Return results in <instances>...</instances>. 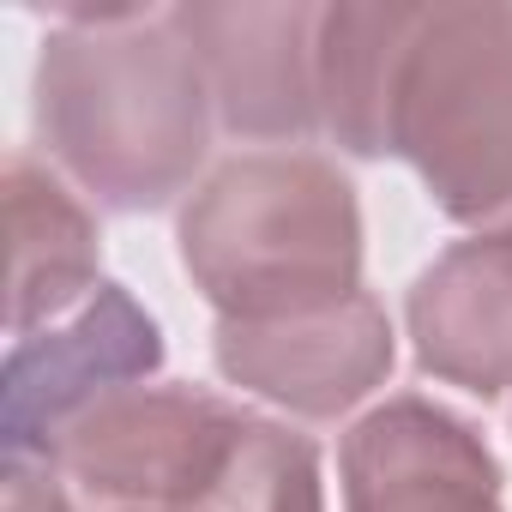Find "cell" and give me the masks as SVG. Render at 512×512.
<instances>
[{
    "label": "cell",
    "instance_id": "1",
    "mask_svg": "<svg viewBox=\"0 0 512 512\" xmlns=\"http://www.w3.org/2000/svg\"><path fill=\"white\" fill-rule=\"evenodd\" d=\"M37 139L103 211H163L211 145V91L169 7H67L37 55Z\"/></svg>",
    "mask_w": 512,
    "mask_h": 512
},
{
    "label": "cell",
    "instance_id": "2",
    "mask_svg": "<svg viewBox=\"0 0 512 512\" xmlns=\"http://www.w3.org/2000/svg\"><path fill=\"white\" fill-rule=\"evenodd\" d=\"M175 241L217 320H272L362 290L356 181L320 151L223 157L187 193Z\"/></svg>",
    "mask_w": 512,
    "mask_h": 512
},
{
    "label": "cell",
    "instance_id": "3",
    "mask_svg": "<svg viewBox=\"0 0 512 512\" xmlns=\"http://www.w3.org/2000/svg\"><path fill=\"white\" fill-rule=\"evenodd\" d=\"M386 157H404L452 223H512V0H416Z\"/></svg>",
    "mask_w": 512,
    "mask_h": 512
},
{
    "label": "cell",
    "instance_id": "4",
    "mask_svg": "<svg viewBox=\"0 0 512 512\" xmlns=\"http://www.w3.org/2000/svg\"><path fill=\"white\" fill-rule=\"evenodd\" d=\"M253 410L205 386H133L97 404L37 464H55L97 512H181L223 470Z\"/></svg>",
    "mask_w": 512,
    "mask_h": 512
},
{
    "label": "cell",
    "instance_id": "5",
    "mask_svg": "<svg viewBox=\"0 0 512 512\" xmlns=\"http://www.w3.org/2000/svg\"><path fill=\"white\" fill-rule=\"evenodd\" d=\"M163 368L157 320L121 290L97 284L73 314L13 338L0 368V446L7 458H49L73 422Z\"/></svg>",
    "mask_w": 512,
    "mask_h": 512
},
{
    "label": "cell",
    "instance_id": "6",
    "mask_svg": "<svg viewBox=\"0 0 512 512\" xmlns=\"http://www.w3.org/2000/svg\"><path fill=\"white\" fill-rule=\"evenodd\" d=\"M211 362L229 386L266 398L290 416L332 422L386 386L398 338L374 290L272 314V320H217Z\"/></svg>",
    "mask_w": 512,
    "mask_h": 512
},
{
    "label": "cell",
    "instance_id": "7",
    "mask_svg": "<svg viewBox=\"0 0 512 512\" xmlns=\"http://www.w3.org/2000/svg\"><path fill=\"white\" fill-rule=\"evenodd\" d=\"M175 31L199 55L217 127L235 139L320 133V7L308 0H181Z\"/></svg>",
    "mask_w": 512,
    "mask_h": 512
},
{
    "label": "cell",
    "instance_id": "8",
    "mask_svg": "<svg viewBox=\"0 0 512 512\" xmlns=\"http://www.w3.org/2000/svg\"><path fill=\"white\" fill-rule=\"evenodd\" d=\"M344 512H506L500 464L476 422L398 392L350 422L338 446Z\"/></svg>",
    "mask_w": 512,
    "mask_h": 512
},
{
    "label": "cell",
    "instance_id": "9",
    "mask_svg": "<svg viewBox=\"0 0 512 512\" xmlns=\"http://www.w3.org/2000/svg\"><path fill=\"white\" fill-rule=\"evenodd\" d=\"M404 326L422 374L482 404L512 392V223L476 229L422 266Z\"/></svg>",
    "mask_w": 512,
    "mask_h": 512
},
{
    "label": "cell",
    "instance_id": "10",
    "mask_svg": "<svg viewBox=\"0 0 512 512\" xmlns=\"http://www.w3.org/2000/svg\"><path fill=\"white\" fill-rule=\"evenodd\" d=\"M7 223H13V284H7V332L31 338L73 314L103 278V235L79 193L37 163L31 151L7 157Z\"/></svg>",
    "mask_w": 512,
    "mask_h": 512
},
{
    "label": "cell",
    "instance_id": "11",
    "mask_svg": "<svg viewBox=\"0 0 512 512\" xmlns=\"http://www.w3.org/2000/svg\"><path fill=\"white\" fill-rule=\"evenodd\" d=\"M416 0L320 7V133L350 157H386V109Z\"/></svg>",
    "mask_w": 512,
    "mask_h": 512
},
{
    "label": "cell",
    "instance_id": "12",
    "mask_svg": "<svg viewBox=\"0 0 512 512\" xmlns=\"http://www.w3.org/2000/svg\"><path fill=\"white\" fill-rule=\"evenodd\" d=\"M181 512H326L320 446L290 422L253 416L229 446L223 470L211 476V488Z\"/></svg>",
    "mask_w": 512,
    "mask_h": 512
},
{
    "label": "cell",
    "instance_id": "13",
    "mask_svg": "<svg viewBox=\"0 0 512 512\" xmlns=\"http://www.w3.org/2000/svg\"><path fill=\"white\" fill-rule=\"evenodd\" d=\"M7 512H85V500L55 464L7 458Z\"/></svg>",
    "mask_w": 512,
    "mask_h": 512
},
{
    "label": "cell",
    "instance_id": "14",
    "mask_svg": "<svg viewBox=\"0 0 512 512\" xmlns=\"http://www.w3.org/2000/svg\"><path fill=\"white\" fill-rule=\"evenodd\" d=\"M85 512H97V506H85Z\"/></svg>",
    "mask_w": 512,
    "mask_h": 512
}]
</instances>
